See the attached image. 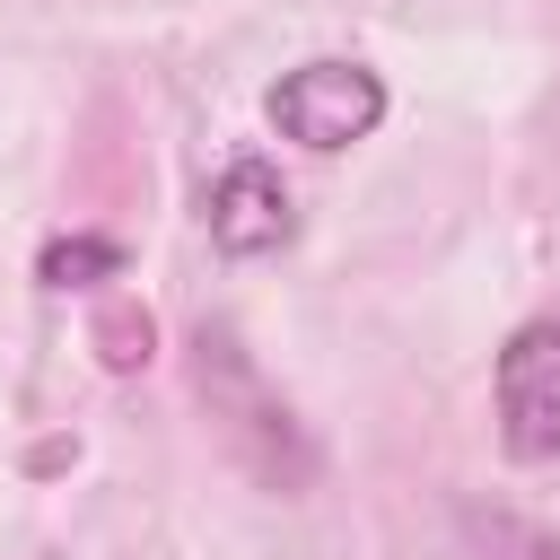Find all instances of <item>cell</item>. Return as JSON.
<instances>
[{
    "label": "cell",
    "mask_w": 560,
    "mask_h": 560,
    "mask_svg": "<svg viewBox=\"0 0 560 560\" xmlns=\"http://www.w3.org/2000/svg\"><path fill=\"white\" fill-rule=\"evenodd\" d=\"M262 114H271L280 140L332 158V149H350V140H368V131L385 122V79H376L368 61H298V70L262 96Z\"/></svg>",
    "instance_id": "obj_1"
},
{
    "label": "cell",
    "mask_w": 560,
    "mask_h": 560,
    "mask_svg": "<svg viewBox=\"0 0 560 560\" xmlns=\"http://www.w3.org/2000/svg\"><path fill=\"white\" fill-rule=\"evenodd\" d=\"M192 350H201V368H192V376H201V394H210V411L228 420V438H236V455H245V464H254L262 481H280V490H298V481L315 472V455H306V438L289 429V411H280V402H271V394L254 385V368L236 359V341H228V332H210V324H201V341H192Z\"/></svg>",
    "instance_id": "obj_2"
},
{
    "label": "cell",
    "mask_w": 560,
    "mask_h": 560,
    "mask_svg": "<svg viewBox=\"0 0 560 560\" xmlns=\"http://www.w3.org/2000/svg\"><path fill=\"white\" fill-rule=\"evenodd\" d=\"M490 402H499V446L516 464L560 455V315H534V324H516L499 341Z\"/></svg>",
    "instance_id": "obj_3"
},
{
    "label": "cell",
    "mask_w": 560,
    "mask_h": 560,
    "mask_svg": "<svg viewBox=\"0 0 560 560\" xmlns=\"http://www.w3.org/2000/svg\"><path fill=\"white\" fill-rule=\"evenodd\" d=\"M201 210H210V245H219V254H236V262L280 254V245H289V228H298L289 184H280V166H271V158H228Z\"/></svg>",
    "instance_id": "obj_4"
},
{
    "label": "cell",
    "mask_w": 560,
    "mask_h": 560,
    "mask_svg": "<svg viewBox=\"0 0 560 560\" xmlns=\"http://www.w3.org/2000/svg\"><path fill=\"white\" fill-rule=\"evenodd\" d=\"M88 350H96L114 376H140V368L158 359V315H149L131 289H114V298H96V315H88Z\"/></svg>",
    "instance_id": "obj_5"
},
{
    "label": "cell",
    "mask_w": 560,
    "mask_h": 560,
    "mask_svg": "<svg viewBox=\"0 0 560 560\" xmlns=\"http://www.w3.org/2000/svg\"><path fill=\"white\" fill-rule=\"evenodd\" d=\"M131 254H122V236H52L44 254H35V280L44 289H96V280H114Z\"/></svg>",
    "instance_id": "obj_6"
},
{
    "label": "cell",
    "mask_w": 560,
    "mask_h": 560,
    "mask_svg": "<svg viewBox=\"0 0 560 560\" xmlns=\"http://www.w3.org/2000/svg\"><path fill=\"white\" fill-rule=\"evenodd\" d=\"M464 534H472L481 560H560V534H542L508 508H464Z\"/></svg>",
    "instance_id": "obj_7"
}]
</instances>
